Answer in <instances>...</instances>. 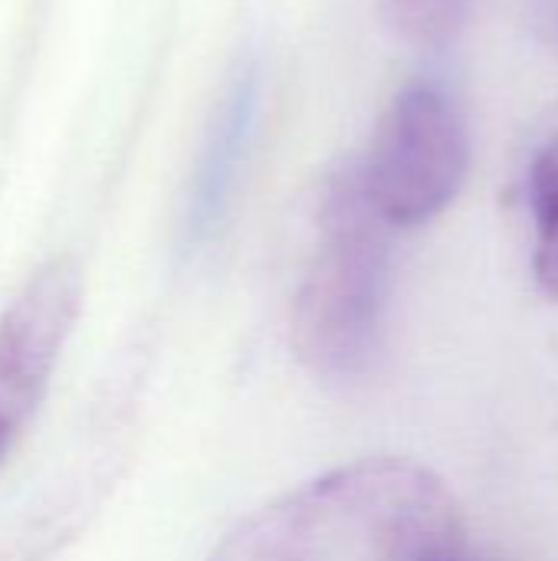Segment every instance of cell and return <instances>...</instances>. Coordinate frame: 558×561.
<instances>
[{
    "mask_svg": "<svg viewBox=\"0 0 558 561\" xmlns=\"http://www.w3.org/2000/svg\"><path fill=\"white\" fill-rule=\"evenodd\" d=\"M470 549L451 486L414 460L335 467L243 519L210 561H460Z\"/></svg>",
    "mask_w": 558,
    "mask_h": 561,
    "instance_id": "6da1fadb",
    "label": "cell"
},
{
    "mask_svg": "<svg viewBox=\"0 0 558 561\" xmlns=\"http://www.w3.org/2000/svg\"><path fill=\"white\" fill-rule=\"evenodd\" d=\"M398 230L368 201L355 158L322 191L316 250L293 302V345L322 381L362 378L385 342Z\"/></svg>",
    "mask_w": 558,
    "mask_h": 561,
    "instance_id": "7a4b0ae2",
    "label": "cell"
},
{
    "mask_svg": "<svg viewBox=\"0 0 558 561\" xmlns=\"http://www.w3.org/2000/svg\"><path fill=\"white\" fill-rule=\"evenodd\" d=\"M355 168L368 201L395 230L431 224L470 174V128L460 102L441 82H408L388 102Z\"/></svg>",
    "mask_w": 558,
    "mask_h": 561,
    "instance_id": "3957f363",
    "label": "cell"
},
{
    "mask_svg": "<svg viewBox=\"0 0 558 561\" xmlns=\"http://www.w3.org/2000/svg\"><path fill=\"white\" fill-rule=\"evenodd\" d=\"M82 306V279L56 260L33 273L0 316V460L36 414Z\"/></svg>",
    "mask_w": 558,
    "mask_h": 561,
    "instance_id": "277c9868",
    "label": "cell"
},
{
    "mask_svg": "<svg viewBox=\"0 0 558 561\" xmlns=\"http://www.w3.org/2000/svg\"><path fill=\"white\" fill-rule=\"evenodd\" d=\"M260 89H263V69L257 56L237 59L217 108L210 115V125L204 131L194 174L184 197V240L204 243L224 220L227 204L237 187V174L243 168L257 112H260Z\"/></svg>",
    "mask_w": 558,
    "mask_h": 561,
    "instance_id": "5b68a950",
    "label": "cell"
},
{
    "mask_svg": "<svg viewBox=\"0 0 558 561\" xmlns=\"http://www.w3.org/2000/svg\"><path fill=\"white\" fill-rule=\"evenodd\" d=\"M526 204L533 220V270L539 286L558 299V138H549L529 161Z\"/></svg>",
    "mask_w": 558,
    "mask_h": 561,
    "instance_id": "8992f818",
    "label": "cell"
},
{
    "mask_svg": "<svg viewBox=\"0 0 558 561\" xmlns=\"http://www.w3.org/2000/svg\"><path fill=\"white\" fill-rule=\"evenodd\" d=\"M474 0H382L385 23L411 46H447L467 23Z\"/></svg>",
    "mask_w": 558,
    "mask_h": 561,
    "instance_id": "52a82bcc",
    "label": "cell"
},
{
    "mask_svg": "<svg viewBox=\"0 0 558 561\" xmlns=\"http://www.w3.org/2000/svg\"><path fill=\"white\" fill-rule=\"evenodd\" d=\"M533 30L558 49V0H526Z\"/></svg>",
    "mask_w": 558,
    "mask_h": 561,
    "instance_id": "ba28073f",
    "label": "cell"
},
{
    "mask_svg": "<svg viewBox=\"0 0 558 561\" xmlns=\"http://www.w3.org/2000/svg\"><path fill=\"white\" fill-rule=\"evenodd\" d=\"M460 561H503V559H497V556H487V552H474V549H467Z\"/></svg>",
    "mask_w": 558,
    "mask_h": 561,
    "instance_id": "9c48e42d",
    "label": "cell"
}]
</instances>
